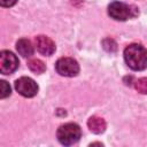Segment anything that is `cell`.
Returning a JSON list of instances; mask_svg holds the SVG:
<instances>
[{
  "label": "cell",
  "instance_id": "obj_1",
  "mask_svg": "<svg viewBox=\"0 0 147 147\" xmlns=\"http://www.w3.org/2000/svg\"><path fill=\"white\" fill-rule=\"evenodd\" d=\"M124 60L131 69L144 70L147 68V49L139 44H131L124 49Z\"/></svg>",
  "mask_w": 147,
  "mask_h": 147
},
{
  "label": "cell",
  "instance_id": "obj_2",
  "mask_svg": "<svg viewBox=\"0 0 147 147\" xmlns=\"http://www.w3.org/2000/svg\"><path fill=\"white\" fill-rule=\"evenodd\" d=\"M56 136H57L59 141L62 145L70 146V145L76 144L82 136V131H80L79 125H77L76 123H67V124L61 125L57 129Z\"/></svg>",
  "mask_w": 147,
  "mask_h": 147
},
{
  "label": "cell",
  "instance_id": "obj_3",
  "mask_svg": "<svg viewBox=\"0 0 147 147\" xmlns=\"http://www.w3.org/2000/svg\"><path fill=\"white\" fill-rule=\"evenodd\" d=\"M108 14L116 21H126L127 18L133 17L137 13L134 11V9H132L131 6L124 2L114 1L108 6Z\"/></svg>",
  "mask_w": 147,
  "mask_h": 147
},
{
  "label": "cell",
  "instance_id": "obj_4",
  "mask_svg": "<svg viewBox=\"0 0 147 147\" xmlns=\"http://www.w3.org/2000/svg\"><path fill=\"white\" fill-rule=\"evenodd\" d=\"M55 69L57 74L65 77L77 76L79 72V65L72 57H61L55 63Z\"/></svg>",
  "mask_w": 147,
  "mask_h": 147
},
{
  "label": "cell",
  "instance_id": "obj_5",
  "mask_svg": "<svg viewBox=\"0 0 147 147\" xmlns=\"http://www.w3.org/2000/svg\"><path fill=\"white\" fill-rule=\"evenodd\" d=\"M15 88L16 91L25 96V98H31L34 96L38 92V85L37 83L30 78V77H21L15 82Z\"/></svg>",
  "mask_w": 147,
  "mask_h": 147
},
{
  "label": "cell",
  "instance_id": "obj_6",
  "mask_svg": "<svg viewBox=\"0 0 147 147\" xmlns=\"http://www.w3.org/2000/svg\"><path fill=\"white\" fill-rule=\"evenodd\" d=\"M18 67V59L9 51H2L0 53V71L3 75L13 74Z\"/></svg>",
  "mask_w": 147,
  "mask_h": 147
},
{
  "label": "cell",
  "instance_id": "obj_7",
  "mask_svg": "<svg viewBox=\"0 0 147 147\" xmlns=\"http://www.w3.org/2000/svg\"><path fill=\"white\" fill-rule=\"evenodd\" d=\"M34 44H36L37 51L40 54H42V55L48 56V55H52L55 52V44H54V41L51 38L46 37V36H42V34L37 36L34 38Z\"/></svg>",
  "mask_w": 147,
  "mask_h": 147
},
{
  "label": "cell",
  "instance_id": "obj_8",
  "mask_svg": "<svg viewBox=\"0 0 147 147\" xmlns=\"http://www.w3.org/2000/svg\"><path fill=\"white\" fill-rule=\"evenodd\" d=\"M87 126L88 129L93 132V133H102L105 132L106 127H107V124H106V121L102 118V117H99V116H92L88 118L87 121Z\"/></svg>",
  "mask_w": 147,
  "mask_h": 147
},
{
  "label": "cell",
  "instance_id": "obj_9",
  "mask_svg": "<svg viewBox=\"0 0 147 147\" xmlns=\"http://www.w3.org/2000/svg\"><path fill=\"white\" fill-rule=\"evenodd\" d=\"M16 49L20 55L29 57L33 54V46L29 39H20L16 44Z\"/></svg>",
  "mask_w": 147,
  "mask_h": 147
},
{
  "label": "cell",
  "instance_id": "obj_10",
  "mask_svg": "<svg viewBox=\"0 0 147 147\" xmlns=\"http://www.w3.org/2000/svg\"><path fill=\"white\" fill-rule=\"evenodd\" d=\"M28 67L30 68L31 71L36 72V74H42L46 70V65L41 60L38 59H32L28 62Z\"/></svg>",
  "mask_w": 147,
  "mask_h": 147
},
{
  "label": "cell",
  "instance_id": "obj_11",
  "mask_svg": "<svg viewBox=\"0 0 147 147\" xmlns=\"http://www.w3.org/2000/svg\"><path fill=\"white\" fill-rule=\"evenodd\" d=\"M134 87L139 93L147 94V77H142V78H139L138 80H136Z\"/></svg>",
  "mask_w": 147,
  "mask_h": 147
},
{
  "label": "cell",
  "instance_id": "obj_12",
  "mask_svg": "<svg viewBox=\"0 0 147 147\" xmlns=\"http://www.w3.org/2000/svg\"><path fill=\"white\" fill-rule=\"evenodd\" d=\"M8 95H10V86H9V84L7 82L1 80L0 82V98L5 99Z\"/></svg>",
  "mask_w": 147,
  "mask_h": 147
},
{
  "label": "cell",
  "instance_id": "obj_13",
  "mask_svg": "<svg viewBox=\"0 0 147 147\" xmlns=\"http://www.w3.org/2000/svg\"><path fill=\"white\" fill-rule=\"evenodd\" d=\"M102 45H103V47H105V49L106 51H108V52H115L116 51V42L113 40V39H105L103 41H102Z\"/></svg>",
  "mask_w": 147,
  "mask_h": 147
},
{
  "label": "cell",
  "instance_id": "obj_14",
  "mask_svg": "<svg viewBox=\"0 0 147 147\" xmlns=\"http://www.w3.org/2000/svg\"><path fill=\"white\" fill-rule=\"evenodd\" d=\"M17 0H0V5L2 7H11L16 3Z\"/></svg>",
  "mask_w": 147,
  "mask_h": 147
}]
</instances>
